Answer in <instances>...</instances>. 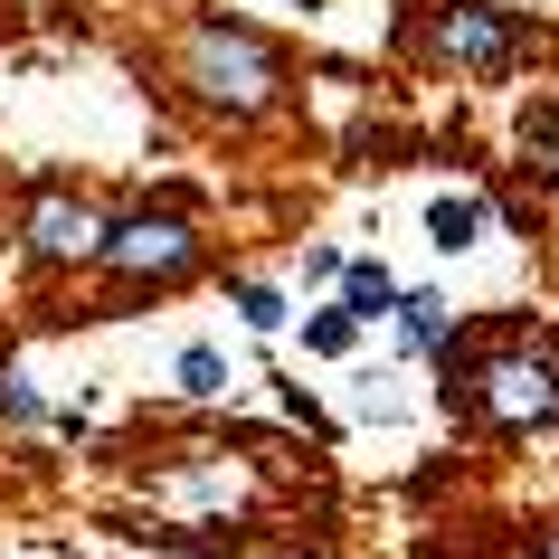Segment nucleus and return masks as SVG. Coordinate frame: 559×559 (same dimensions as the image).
<instances>
[{"label": "nucleus", "mask_w": 559, "mask_h": 559, "mask_svg": "<svg viewBox=\"0 0 559 559\" xmlns=\"http://www.w3.org/2000/svg\"><path fill=\"white\" fill-rule=\"evenodd\" d=\"M550 559H559V550H550Z\"/></svg>", "instance_id": "obj_17"}, {"label": "nucleus", "mask_w": 559, "mask_h": 559, "mask_svg": "<svg viewBox=\"0 0 559 559\" xmlns=\"http://www.w3.org/2000/svg\"><path fill=\"white\" fill-rule=\"evenodd\" d=\"M484 228H493V209L474 200V190H445V200H427V247H437V257H465V247H484Z\"/></svg>", "instance_id": "obj_7"}, {"label": "nucleus", "mask_w": 559, "mask_h": 559, "mask_svg": "<svg viewBox=\"0 0 559 559\" xmlns=\"http://www.w3.org/2000/svg\"><path fill=\"white\" fill-rule=\"evenodd\" d=\"M171 380H180V399H190V408H218V399H228V352L190 342V352L171 360Z\"/></svg>", "instance_id": "obj_10"}, {"label": "nucleus", "mask_w": 559, "mask_h": 559, "mask_svg": "<svg viewBox=\"0 0 559 559\" xmlns=\"http://www.w3.org/2000/svg\"><path fill=\"white\" fill-rule=\"evenodd\" d=\"M342 265H352L342 247H304V285H342Z\"/></svg>", "instance_id": "obj_15"}, {"label": "nucleus", "mask_w": 559, "mask_h": 559, "mask_svg": "<svg viewBox=\"0 0 559 559\" xmlns=\"http://www.w3.org/2000/svg\"><path fill=\"white\" fill-rule=\"evenodd\" d=\"M0 427H58V399L29 370H0Z\"/></svg>", "instance_id": "obj_11"}, {"label": "nucleus", "mask_w": 559, "mask_h": 559, "mask_svg": "<svg viewBox=\"0 0 559 559\" xmlns=\"http://www.w3.org/2000/svg\"><path fill=\"white\" fill-rule=\"evenodd\" d=\"M95 275H105V295H115V304L180 295V285H200V275H209V228L180 200H133V209L105 218Z\"/></svg>", "instance_id": "obj_4"}, {"label": "nucleus", "mask_w": 559, "mask_h": 559, "mask_svg": "<svg viewBox=\"0 0 559 559\" xmlns=\"http://www.w3.org/2000/svg\"><path fill=\"white\" fill-rule=\"evenodd\" d=\"M522 180H550L559 190V95L522 105Z\"/></svg>", "instance_id": "obj_9"}, {"label": "nucleus", "mask_w": 559, "mask_h": 559, "mask_svg": "<svg viewBox=\"0 0 559 559\" xmlns=\"http://www.w3.org/2000/svg\"><path fill=\"white\" fill-rule=\"evenodd\" d=\"M389 323H399V352L408 360H445V342H455V304L445 295H427V285H417V295H399V313H389Z\"/></svg>", "instance_id": "obj_6"}, {"label": "nucleus", "mask_w": 559, "mask_h": 559, "mask_svg": "<svg viewBox=\"0 0 559 559\" xmlns=\"http://www.w3.org/2000/svg\"><path fill=\"white\" fill-rule=\"evenodd\" d=\"M228 304H237L247 332H285V295H275L265 275H228Z\"/></svg>", "instance_id": "obj_12"}, {"label": "nucleus", "mask_w": 559, "mask_h": 559, "mask_svg": "<svg viewBox=\"0 0 559 559\" xmlns=\"http://www.w3.org/2000/svg\"><path fill=\"white\" fill-rule=\"evenodd\" d=\"M540 48H550V29L502 0H408L399 10V58L427 76H455V86H502Z\"/></svg>", "instance_id": "obj_3"}, {"label": "nucleus", "mask_w": 559, "mask_h": 559, "mask_svg": "<svg viewBox=\"0 0 559 559\" xmlns=\"http://www.w3.org/2000/svg\"><path fill=\"white\" fill-rule=\"evenodd\" d=\"M105 218L115 209L76 190L67 171H38L20 190V265L29 275H95V247H105Z\"/></svg>", "instance_id": "obj_5"}, {"label": "nucleus", "mask_w": 559, "mask_h": 559, "mask_svg": "<svg viewBox=\"0 0 559 559\" xmlns=\"http://www.w3.org/2000/svg\"><path fill=\"white\" fill-rule=\"evenodd\" d=\"M295 10H332V0H295Z\"/></svg>", "instance_id": "obj_16"}, {"label": "nucleus", "mask_w": 559, "mask_h": 559, "mask_svg": "<svg viewBox=\"0 0 559 559\" xmlns=\"http://www.w3.org/2000/svg\"><path fill=\"white\" fill-rule=\"evenodd\" d=\"M502 218H512V228H540V200H531V180H502Z\"/></svg>", "instance_id": "obj_14"}, {"label": "nucleus", "mask_w": 559, "mask_h": 559, "mask_svg": "<svg viewBox=\"0 0 559 559\" xmlns=\"http://www.w3.org/2000/svg\"><path fill=\"white\" fill-rule=\"evenodd\" d=\"M437 380H445V408L474 437H559V332L531 323V313L455 332Z\"/></svg>", "instance_id": "obj_1"}, {"label": "nucleus", "mask_w": 559, "mask_h": 559, "mask_svg": "<svg viewBox=\"0 0 559 559\" xmlns=\"http://www.w3.org/2000/svg\"><path fill=\"white\" fill-rule=\"evenodd\" d=\"M399 295H408V285H399L380 257H352V265H342V313H352L360 332L380 323V313H399Z\"/></svg>", "instance_id": "obj_8"}, {"label": "nucleus", "mask_w": 559, "mask_h": 559, "mask_svg": "<svg viewBox=\"0 0 559 559\" xmlns=\"http://www.w3.org/2000/svg\"><path fill=\"white\" fill-rule=\"evenodd\" d=\"M352 342H360V323H352V313H342V304H323V313L304 323V352H313V360H342V352H352Z\"/></svg>", "instance_id": "obj_13"}, {"label": "nucleus", "mask_w": 559, "mask_h": 559, "mask_svg": "<svg viewBox=\"0 0 559 559\" xmlns=\"http://www.w3.org/2000/svg\"><path fill=\"white\" fill-rule=\"evenodd\" d=\"M162 67H171L180 105L209 115V123H228V133H247V123H265V115L295 105V58H285V38H265L257 20H228V10L180 20Z\"/></svg>", "instance_id": "obj_2"}]
</instances>
